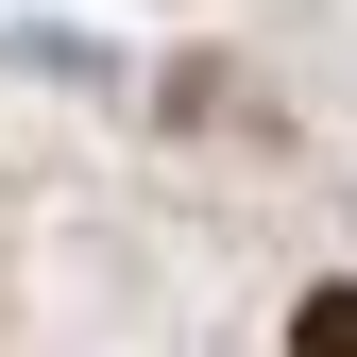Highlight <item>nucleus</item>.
Masks as SVG:
<instances>
[{"label":"nucleus","mask_w":357,"mask_h":357,"mask_svg":"<svg viewBox=\"0 0 357 357\" xmlns=\"http://www.w3.org/2000/svg\"><path fill=\"white\" fill-rule=\"evenodd\" d=\"M289 357H357V289H306V324H289Z\"/></svg>","instance_id":"f257e3e1"}]
</instances>
